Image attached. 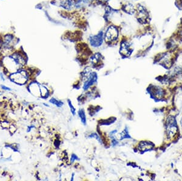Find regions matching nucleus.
Listing matches in <instances>:
<instances>
[{"mask_svg": "<svg viewBox=\"0 0 182 181\" xmlns=\"http://www.w3.org/2000/svg\"><path fill=\"white\" fill-rule=\"evenodd\" d=\"M177 126L175 118L174 117H169L166 123V132L168 136L172 137L177 132Z\"/></svg>", "mask_w": 182, "mask_h": 181, "instance_id": "obj_1", "label": "nucleus"}, {"mask_svg": "<svg viewBox=\"0 0 182 181\" xmlns=\"http://www.w3.org/2000/svg\"><path fill=\"white\" fill-rule=\"evenodd\" d=\"M119 36L118 29L114 26H110L107 29L105 34L104 38L107 42H111L116 40Z\"/></svg>", "mask_w": 182, "mask_h": 181, "instance_id": "obj_2", "label": "nucleus"}, {"mask_svg": "<svg viewBox=\"0 0 182 181\" xmlns=\"http://www.w3.org/2000/svg\"><path fill=\"white\" fill-rule=\"evenodd\" d=\"M11 79L12 81L17 84H24L28 80V74L25 71H20L15 73L11 75Z\"/></svg>", "mask_w": 182, "mask_h": 181, "instance_id": "obj_3", "label": "nucleus"}, {"mask_svg": "<svg viewBox=\"0 0 182 181\" xmlns=\"http://www.w3.org/2000/svg\"><path fill=\"white\" fill-rule=\"evenodd\" d=\"M137 17L141 23H145L149 18V14L147 10L142 5L138 4L137 8Z\"/></svg>", "mask_w": 182, "mask_h": 181, "instance_id": "obj_4", "label": "nucleus"}, {"mask_svg": "<svg viewBox=\"0 0 182 181\" xmlns=\"http://www.w3.org/2000/svg\"><path fill=\"white\" fill-rule=\"evenodd\" d=\"M103 42V34L100 33L96 36L91 37L90 39V45L94 47H98L100 46Z\"/></svg>", "mask_w": 182, "mask_h": 181, "instance_id": "obj_5", "label": "nucleus"}, {"mask_svg": "<svg viewBox=\"0 0 182 181\" xmlns=\"http://www.w3.org/2000/svg\"><path fill=\"white\" fill-rule=\"evenodd\" d=\"M14 37L11 34H7L3 38V45L4 48H11V47L13 45Z\"/></svg>", "mask_w": 182, "mask_h": 181, "instance_id": "obj_6", "label": "nucleus"}, {"mask_svg": "<svg viewBox=\"0 0 182 181\" xmlns=\"http://www.w3.org/2000/svg\"><path fill=\"white\" fill-rule=\"evenodd\" d=\"M97 75L95 73H91V75L89 76V77L87 79V81L85 84L84 86V89L86 90L91 85H92L94 82L97 81Z\"/></svg>", "mask_w": 182, "mask_h": 181, "instance_id": "obj_7", "label": "nucleus"}, {"mask_svg": "<svg viewBox=\"0 0 182 181\" xmlns=\"http://www.w3.org/2000/svg\"><path fill=\"white\" fill-rule=\"evenodd\" d=\"M60 5L65 9L71 10L75 6V2L73 0H63L60 3Z\"/></svg>", "mask_w": 182, "mask_h": 181, "instance_id": "obj_8", "label": "nucleus"}, {"mask_svg": "<svg viewBox=\"0 0 182 181\" xmlns=\"http://www.w3.org/2000/svg\"><path fill=\"white\" fill-rule=\"evenodd\" d=\"M139 148L142 151H147L149 150H151L153 148L154 144L151 142H143L140 144Z\"/></svg>", "mask_w": 182, "mask_h": 181, "instance_id": "obj_9", "label": "nucleus"}, {"mask_svg": "<svg viewBox=\"0 0 182 181\" xmlns=\"http://www.w3.org/2000/svg\"><path fill=\"white\" fill-rule=\"evenodd\" d=\"M123 11L129 14H133L135 12L134 6L131 3L125 4L123 7Z\"/></svg>", "mask_w": 182, "mask_h": 181, "instance_id": "obj_10", "label": "nucleus"}, {"mask_svg": "<svg viewBox=\"0 0 182 181\" xmlns=\"http://www.w3.org/2000/svg\"><path fill=\"white\" fill-rule=\"evenodd\" d=\"M79 116L81 118V122L83 123L84 125L86 124V117H85V112L83 110H80L79 111Z\"/></svg>", "mask_w": 182, "mask_h": 181, "instance_id": "obj_11", "label": "nucleus"}, {"mask_svg": "<svg viewBox=\"0 0 182 181\" xmlns=\"http://www.w3.org/2000/svg\"><path fill=\"white\" fill-rule=\"evenodd\" d=\"M40 88V92L41 93V96H43V97H46L47 96V94H48V90L44 87L41 86Z\"/></svg>", "mask_w": 182, "mask_h": 181, "instance_id": "obj_12", "label": "nucleus"}, {"mask_svg": "<svg viewBox=\"0 0 182 181\" xmlns=\"http://www.w3.org/2000/svg\"><path fill=\"white\" fill-rule=\"evenodd\" d=\"M50 102L51 103H52V104H55L56 106H58V107H61L63 104V102H61V101H57L56 99H55V98H52L51 100H50Z\"/></svg>", "mask_w": 182, "mask_h": 181, "instance_id": "obj_13", "label": "nucleus"}, {"mask_svg": "<svg viewBox=\"0 0 182 181\" xmlns=\"http://www.w3.org/2000/svg\"><path fill=\"white\" fill-rule=\"evenodd\" d=\"M68 102H69V106L71 107V112H72V113L74 115L75 114V109L73 108V105H72V104H71V102L70 101V100H68Z\"/></svg>", "mask_w": 182, "mask_h": 181, "instance_id": "obj_14", "label": "nucleus"}, {"mask_svg": "<svg viewBox=\"0 0 182 181\" xmlns=\"http://www.w3.org/2000/svg\"><path fill=\"white\" fill-rule=\"evenodd\" d=\"M76 159H77V156L75 155H73L71 157V162H73L74 160H76Z\"/></svg>", "mask_w": 182, "mask_h": 181, "instance_id": "obj_15", "label": "nucleus"}, {"mask_svg": "<svg viewBox=\"0 0 182 181\" xmlns=\"http://www.w3.org/2000/svg\"><path fill=\"white\" fill-rule=\"evenodd\" d=\"M1 87H2V88H3V89H4V90H11V88H8V87H6V86H2Z\"/></svg>", "mask_w": 182, "mask_h": 181, "instance_id": "obj_16", "label": "nucleus"}, {"mask_svg": "<svg viewBox=\"0 0 182 181\" xmlns=\"http://www.w3.org/2000/svg\"><path fill=\"white\" fill-rule=\"evenodd\" d=\"M98 1H102V2H104V1H107V0H98Z\"/></svg>", "mask_w": 182, "mask_h": 181, "instance_id": "obj_17", "label": "nucleus"}, {"mask_svg": "<svg viewBox=\"0 0 182 181\" xmlns=\"http://www.w3.org/2000/svg\"><path fill=\"white\" fill-rule=\"evenodd\" d=\"M180 124H181V127H182V117H181V120H180Z\"/></svg>", "mask_w": 182, "mask_h": 181, "instance_id": "obj_18", "label": "nucleus"}, {"mask_svg": "<svg viewBox=\"0 0 182 181\" xmlns=\"http://www.w3.org/2000/svg\"><path fill=\"white\" fill-rule=\"evenodd\" d=\"M87 1H90V0H87Z\"/></svg>", "mask_w": 182, "mask_h": 181, "instance_id": "obj_19", "label": "nucleus"}]
</instances>
